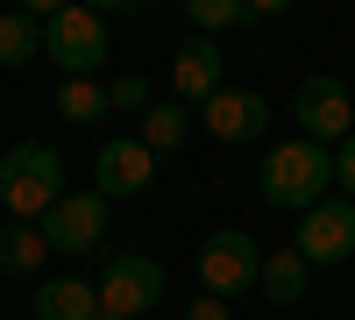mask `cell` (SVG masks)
I'll list each match as a JSON object with an SVG mask.
<instances>
[{"mask_svg": "<svg viewBox=\"0 0 355 320\" xmlns=\"http://www.w3.org/2000/svg\"><path fill=\"white\" fill-rule=\"evenodd\" d=\"M64 192H71V171H64V157H57L50 142H15V150L0 157V207H8V221L43 228Z\"/></svg>", "mask_w": 355, "mask_h": 320, "instance_id": "obj_1", "label": "cell"}, {"mask_svg": "<svg viewBox=\"0 0 355 320\" xmlns=\"http://www.w3.org/2000/svg\"><path fill=\"white\" fill-rule=\"evenodd\" d=\"M327 185H334V150H320L306 135L277 142V150L263 157V171H256L263 207H277V214H313L320 199H327Z\"/></svg>", "mask_w": 355, "mask_h": 320, "instance_id": "obj_2", "label": "cell"}, {"mask_svg": "<svg viewBox=\"0 0 355 320\" xmlns=\"http://www.w3.org/2000/svg\"><path fill=\"white\" fill-rule=\"evenodd\" d=\"M43 57L64 78H100V65H107V15L100 8H57L43 22Z\"/></svg>", "mask_w": 355, "mask_h": 320, "instance_id": "obj_3", "label": "cell"}, {"mask_svg": "<svg viewBox=\"0 0 355 320\" xmlns=\"http://www.w3.org/2000/svg\"><path fill=\"white\" fill-rule=\"evenodd\" d=\"M256 278H263V249H256L249 228H214V235L199 242L206 299H242V292H256Z\"/></svg>", "mask_w": 355, "mask_h": 320, "instance_id": "obj_4", "label": "cell"}, {"mask_svg": "<svg viewBox=\"0 0 355 320\" xmlns=\"http://www.w3.org/2000/svg\"><path fill=\"white\" fill-rule=\"evenodd\" d=\"M100 285V313H114V320H142V313H150V306H164V264H157V256H114V264L93 278Z\"/></svg>", "mask_w": 355, "mask_h": 320, "instance_id": "obj_5", "label": "cell"}, {"mask_svg": "<svg viewBox=\"0 0 355 320\" xmlns=\"http://www.w3.org/2000/svg\"><path fill=\"white\" fill-rule=\"evenodd\" d=\"M291 114H299V135L320 142V150H341V142L355 135V100H348V85L327 78V71L299 78V100H291Z\"/></svg>", "mask_w": 355, "mask_h": 320, "instance_id": "obj_6", "label": "cell"}, {"mask_svg": "<svg viewBox=\"0 0 355 320\" xmlns=\"http://www.w3.org/2000/svg\"><path fill=\"white\" fill-rule=\"evenodd\" d=\"M157 185V150L150 142H135V135H114L100 142V157H93V192L107 199H135V192H150Z\"/></svg>", "mask_w": 355, "mask_h": 320, "instance_id": "obj_7", "label": "cell"}, {"mask_svg": "<svg viewBox=\"0 0 355 320\" xmlns=\"http://www.w3.org/2000/svg\"><path fill=\"white\" fill-rule=\"evenodd\" d=\"M43 242H50V256H93L107 242V199L100 192H64L43 221Z\"/></svg>", "mask_w": 355, "mask_h": 320, "instance_id": "obj_8", "label": "cell"}, {"mask_svg": "<svg viewBox=\"0 0 355 320\" xmlns=\"http://www.w3.org/2000/svg\"><path fill=\"white\" fill-rule=\"evenodd\" d=\"M291 249H299L313 271L348 264V256H355V207H348V199H320L313 214H299V242H291Z\"/></svg>", "mask_w": 355, "mask_h": 320, "instance_id": "obj_9", "label": "cell"}, {"mask_svg": "<svg viewBox=\"0 0 355 320\" xmlns=\"http://www.w3.org/2000/svg\"><path fill=\"white\" fill-rule=\"evenodd\" d=\"M171 85H178V107H206V100L227 85L220 43H214V36H185V43H178V57H171Z\"/></svg>", "mask_w": 355, "mask_h": 320, "instance_id": "obj_10", "label": "cell"}, {"mask_svg": "<svg viewBox=\"0 0 355 320\" xmlns=\"http://www.w3.org/2000/svg\"><path fill=\"white\" fill-rule=\"evenodd\" d=\"M199 121H206V135H220V142H256L263 128H270V100H263V93H234V85H220V93L199 107Z\"/></svg>", "mask_w": 355, "mask_h": 320, "instance_id": "obj_11", "label": "cell"}, {"mask_svg": "<svg viewBox=\"0 0 355 320\" xmlns=\"http://www.w3.org/2000/svg\"><path fill=\"white\" fill-rule=\"evenodd\" d=\"M93 313H100L93 278H43L36 285V320H93Z\"/></svg>", "mask_w": 355, "mask_h": 320, "instance_id": "obj_12", "label": "cell"}, {"mask_svg": "<svg viewBox=\"0 0 355 320\" xmlns=\"http://www.w3.org/2000/svg\"><path fill=\"white\" fill-rule=\"evenodd\" d=\"M306 285H313V264L299 249H277V256H263V278H256V292L270 299V306H299L306 299Z\"/></svg>", "mask_w": 355, "mask_h": 320, "instance_id": "obj_13", "label": "cell"}, {"mask_svg": "<svg viewBox=\"0 0 355 320\" xmlns=\"http://www.w3.org/2000/svg\"><path fill=\"white\" fill-rule=\"evenodd\" d=\"M185 135H192V107H178V100H157V107L135 121V142H150L157 157L185 150Z\"/></svg>", "mask_w": 355, "mask_h": 320, "instance_id": "obj_14", "label": "cell"}, {"mask_svg": "<svg viewBox=\"0 0 355 320\" xmlns=\"http://www.w3.org/2000/svg\"><path fill=\"white\" fill-rule=\"evenodd\" d=\"M43 256H50L43 228H21V221L0 228V271H8V278H36V271H43Z\"/></svg>", "mask_w": 355, "mask_h": 320, "instance_id": "obj_15", "label": "cell"}, {"mask_svg": "<svg viewBox=\"0 0 355 320\" xmlns=\"http://www.w3.org/2000/svg\"><path fill=\"white\" fill-rule=\"evenodd\" d=\"M43 57V22L28 15V8H15V15H0V65H36Z\"/></svg>", "mask_w": 355, "mask_h": 320, "instance_id": "obj_16", "label": "cell"}, {"mask_svg": "<svg viewBox=\"0 0 355 320\" xmlns=\"http://www.w3.org/2000/svg\"><path fill=\"white\" fill-rule=\"evenodd\" d=\"M192 36H220V28H256L263 8H242V0H185Z\"/></svg>", "mask_w": 355, "mask_h": 320, "instance_id": "obj_17", "label": "cell"}, {"mask_svg": "<svg viewBox=\"0 0 355 320\" xmlns=\"http://www.w3.org/2000/svg\"><path fill=\"white\" fill-rule=\"evenodd\" d=\"M57 114H64V121H100V114H107V85L100 78H64V85H57Z\"/></svg>", "mask_w": 355, "mask_h": 320, "instance_id": "obj_18", "label": "cell"}, {"mask_svg": "<svg viewBox=\"0 0 355 320\" xmlns=\"http://www.w3.org/2000/svg\"><path fill=\"white\" fill-rule=\"evenodd\" d=\"M150 107H157V93H150V78H142V71L107 78V114H135V121H142Z\"/></svg>", "mask_w": 355, "mask_h": 320, "instance_id": "obj_19", "label": "cell"}, {"mask_svg": "<svg viewBox=\"0 0 355 320\" xmlns=\"http://www.w3.org/2000/svg\"><path fill=\"white\" fill-rule=\"evenodd\" d=\"M334 185H341V199L355 207V135H348L341 150H334Z\"/></svg>", "mask_w": 355, "mask_h": 320, "instance_id": "obj_20", "label": "cell"}, {"mask_svg": "<svg viewBox=\"0 0 355 320\" xmlns=\"http://www.w3.org/2000/svg\"><path fill=\"white\" fill-rule=\"evenodd\" d=\"M185 320H234V313H227V299H206V292H199V299L185 306Z\"/></svg>", "mask_w": 355, "mask_h": 320, "instance_id": "obj_21", "label": "cell"}, {"mask_svg": "<svg viewBox=\"0 0 355 320\" xmlns=\"http://www.w3.org/2000/svg\"><path fill=\"white\" fill-rule=\"evenodd\" d=\"M93 320H114V313H93Z\"/></svg>", "mask_w": 355, "mask_h": 320, "instance_id": "obj_22", "label": "cell"}]
</instances>
